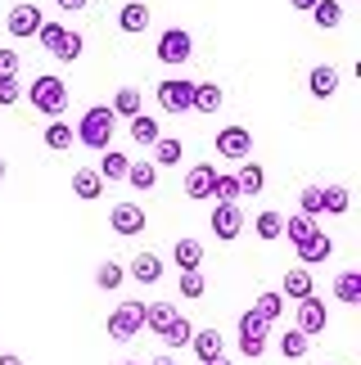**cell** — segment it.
Instances as JSON below:
<instances>
[{
	"label": "cell",
	"instance_id": "6da1fadb",
	"mask_svg": "<svg viewBox=\"0 0 361 365\" xmlns=\"http://www.w3.org/2000/svg\"><path fill=\"white\" fill-rule=\"evenodd\" d=\"M73 135H77V145H86V149H108V145H113V135H118V118H113V108H108V104L86 108V113L77 118Z\"/></svg>",
	"mask_w": 361,
	"mask_h": 365
},
{
	"label": "cell",
	"instance_id": "7a4b0ae2",
	"mask_svg": "<svg viewBox=\"0 0 361 365\" xmlns=\"http://www.w3.org/2000/svg\"><path fill=\"white\" fill-rule=\"evenodd\" d=\"M27 104H32L36 113H46V118H59L63 108H68V86H63V77L36 73V81L27 86Z\"/></svg>",
	"mask_w": 361,
	"mask_h": 365
},
{
	"label": "cell",
	"instance_id": "3957f363",
	"mask_svg": "<svg viewBox=\"0 0 361 365\" xmlns=\"http://www.w3.org/2000/svg\"><path fill=\"white\" fill-rule=\"evenodd\" d=\"M36 41L54 54V59H63V63H77L81 50H86V41H81L73 27H63V23H41L36 27Z\"/></svg>",
	"mask_w": 361,
	"mask_h": 365
},
{
	"label": "cell",
	"instance_id": "277c9868",
	"mask_svg": "<svg viewBox=\"0 0 361 365\" xmlns=\"http://www.w3.org/2000/svg\"><path fill=\"white\" fill-rule=\"evenodd\" d=\"M267 334H271V320H262L258 312H244L240 316V356L262 361L267 356Z\"/></svg>",
	"mask_w": 361,
	"mask_h": 365
},
{
	"label": "cell",
	"instance_id": "5b68a950",
	"mask_svg": "<svg viewBox=\"0 0 361 365\" xmlns=\"http://www.w3.org/2000/svg\"><path fill=\"white\" fill-rule=\"evenodd\" d=\"M141 316H145V302L141 298H127V302H118L113 312H108V339H118V343H131L136 334H141Z\"/></svg>",
	"mask_w": 361,
	"mask_h": 365
},
{
	"label": "cell",
	"instance_id": "8992f818",
	"mask_svg": "<svg viewBox=\"0 0 361 365\" xmlns=\"http://www.w3.org/2000/svg\"><path fill=\"white\" fill-rule=\"evenodd\" d=\"M158 63H168V68H180V63H190V54H194V36L185 32V27H168V32L158 36Z\"/></svg>",
	"mask_w": 361,
	"mask_h": 365
},
{
	"label": "cell",
	"instance_id": "52a82bcc",
	"mask_svg": "<svg viewBox=\"0 0 361 365\" xmlns=\"http://www.w3.org/2000/svg\"><path fill=\"white\" fill-rule=\"evenodd\" d=\"M158 108L163 113H190V100H194V81L185 77H168V81H158Z\"/></svg>",
	"mask_w": 361,
	"mask_h": 365
},
{
	"label": "cell",
	"instance_id": "ba28073f",
	"mask_svg": "<svg viewBox=\"0 0 361 365\" xmlns=\"http://www.w3.org/2000/svg\"><path fill=\"white\" fill-rule=\"evenodd\" d=\"M208 226H213V235L221 244H230V240H240L244 235V212H240V203H221L213 207V217H208Z\"/></svg>",
	"mask_w": 361,
	"mask_h": 365
},
{
	"label": "cell",
	"instance_id": "9c48e42d",
	"mask_svg": "<svg viewBox=\"0 0 361 365\" xmlns=\"http://www.w3.org/2000/svg\"><path fill=\"white\" fill-rule=\"evenodd\" d=\"M213 145H217V153H221V158H230V163H244V158H248V149H253V135H248V126H221Z\"/></svg>",
	"mask_w": 361,
	"mask_h": 365
},
{
	"label": "cell",
	"instance_id": "30bf717a",
	"mask_svg": "<svg viewBox=\"0 0 361 365\" xmlns=\"http://www.w3.org/2000/svg\"><path fill=\"white\" fill-rule=\"evenodd\" d=\"M108 226H113V235H122V240H136V235H145V207L141 203H113Z\"/></svg>",
	"mask_w": 361,
	"mask_h": 365
},
{
	"label": "cell",
	"instance_id": "8fae6325",
	"mask_svg": "<svg viewBox=\"0 0 361 365\" xmlns=\"http://www.w3.org/2000/svg\"><path fill=\"white\" fill-rule=\"evenodd\" d=\"M325 325H330V312H325V302L316 298H302L298 302V316H294V329H302L307 339H316V334H325Z\"/></svg>",
	"mask_w": 361,
	"mask_h": 365
},
{
	"label": "cell",
	"instance_id": "7c38bea8",
	"mask_svg": "<svg viewBox=\"0 0 361 365\" xmlns=\"http://www.w3.org/2000/svg\"><path fill=\"white\" fill-rule=\"evenodd\" d=\"M46 23V14H41L32 0H19V5L9 9V19H5V27H9V36H36V27Z\"/></svg>",
	"mask_w": 361,
	"mask_h": 365
},
{
	"label": "cell",
	"instance_id": "4fadbf2b",
	"mask_svg": "<svg viewBox=\"0 0 361 365\" xmlns=\"http://www.w3.org/2000/svg\"><path fill=\"white\" fill-rule=\"evenodd\" d=\"M213 185H217V167L213 163H194L185 172V199H213Z\"/></svg>",
	"mask_w": 361,
	"mask_h": 365
},
{
	"label": "cell",
	"instance_id": "5bb4252c",
	"mask_svg": "<svg viewBox=\"0 0 361 365\" xmlns=\"http://www.w3.org/2000/svg\"><path fill=\"white\" fill-rule=\"evenodd\" d=\"M149 19H154V14H149L145 0H127V5L118 9V27H122L127 36H141L145 27H149Z\"/></svg>",
	"mask_w": 361,
	"mask_h": 365
},
{
	"label": "cell",
	"instance_id": "9a60e30c",
	"mask_svg": "<svg viewBox=\"0 0 361 365\" xmlns=\"http://www.w3.org/2000/svg\"><path fill=\"white\" fill-rule=\"evenodd\" d=\"M127 275L136 279V284H158V279H163V257H158V252H136L131 266H127Z\"/></svg>",
	"mask_w": 361,
	"mask_h": 365
},
{
	"label": "cell",
	"instance_id": "2e32d148",
	"mask_svg": "<svg viewBox=\"0 0 361 365\" xmlns=\"http://www.w3.org/2000/svg\"><path fill=\"white\" fill-rule=\"evenodd\" d=\"M330 257H335V240H330V235H321V230H316L312 240L298 244V262H302V266H321V262H330Z\"/></svg>",
	"mask_w": 361,
	"mask_h": 365
},
{
	"label": "cell",
	"instance_id": "e0dca14e",
	"mask_svg": "<svg viewBox=\"0 0 361 365\" xmlns=\"http://www.w3.org/2000/svg\"><path fill=\"white\" fill-rule=\"evenodd\" d=\"M73 194L81 203H95L104 194V176L95 172V167H77V172H73Z\"/></svg>",
	"mask_w": 361,
	"mask_h": 365
},
{
	"label": "cell",
	"instance_id": "ac0fdd59",
	"mask_svg": "<svg viewBox=\"0 0 361 365\" xmlns=\"http://www.w3.org/2000/svg\"><path fill=\"white\" fill-rule=\"evenodd\" d=\"M307 91H312V100H335V95H339V73H335L330 63L312 68V77H307Z\"/></svg>",
	"mask_w": 361,
	"mask_h": 365
},
{
	"label": "cell",
	"instance_id": "d6986e66",
	"mask_svg": "<svg viewBox=\"0 0 361 365\" xmlns=\"http://www.w3.org/2000/svg\"><path fill=\"white\" fill-rule=\"evenodd\" d=\"M190 347H194V356H199V361H213V356L226 352V339L217 334V325H208V329H194Z\"/></svg>",
	"mask_w": 361,
	"mask_h": 365
},
{
	"label": "cell",
	"instance_id": "ffe728a7",
	"mask_svg": "<svg viewBox=\"0 0 361 365\" xmlns=\"http://www.w3.org/2000/svg\"><path fill=\"white\" fill-rule=\"evenodd\" d=\"M172 257H176V271H199L203 266V244L194 240V235H185V240H176V248H172Z\"/></svg>",
	"mask_w": 361,
	"mask_h": 365
},
{
	"label": "cell",
	"instance_id": "44dd1931",
	"mask_svg": "<svg viewBox=\"0 0 361 365\" xmlns=\"http://www.w3.org/2000/svg\"><path fill=\"white\" fill-rule=\"evenodd\" d=\"M221 86L217 81H194V100H190V113H217L221 108Z\"/></svg>",
	"mask_w": 361,
	"mask_h": 365
},
{
	"label": "cell",
	"instance_id": "7402d4cb",
	"mask_svg": "<svg viewBox=\"0 0 361 365\" xmlns=\"http://www.w3.org/2000/svg\"><path fill=\"white\" fill-rule=\"evenodd\" d=\"M312 293H316V284H312V271H307V266H294V271H285V293H280V298L302 302V298H312Z\"/></svg>",
	"mask_w": 361,
	"mask_h": 365
},
{
	"label": "cell",
	"instance_id": "603a6c76",
	"mask_svg": "<svg viewBox=\"0 0 361 365\" xmlns=\"http://www.w3.org/2000/svg\"><path fill=\"white\" fill-rule=\"evenodd\" d=\"M352 207L348 185H321V217H343Z\"/></svg>",
	"mask_w": 361,
	"mask_h": 365
},
{
	"label": "cell",
	"instance_id": "cb8c5ba5",
	"mask_svg": "<svg viewBox=\"0 0 361 365\" xmlns=\"http://www.w3.org/2000/svg\"><path fill=\"white\" fill-rule=\"evenodd\" d=\"M172 320H176V307H172V302H145V316H141V325H145V329H154L158 339H163V329H168Z\"/></svg>",
	"mask_w": 361,
	"mask_h": 365
},
{
	"label": "cell",
	"instance_id": "d4e9b609",
	"mask_svg": "<svg viewBox=\"0 0 361 365\" xmlns=\"http://www.w3.org/2000/svg\"><path fill=\"white\" fill-rule=\"evenodd\" d=\"M235 180H240V194H248V199L267 190V172H262L258 163H248V158L240 163V172H235Z\"/></svg>",
	"mask_w": 361,
	"mask_h": 365
},
{
	"label": "cell",
	"instance_id": "484cf974",
	"mask_svg": "<svg viewBox=\"0 0 361 365\" xmlns=\"http://www.w3.org/2000/svg\"><path fill=\"white\" fill-rule=\"evenodd\" d=\"M122 180H127L131 190H145L149 194V190L158 185V167L154 163H127V176H122Z\"/></svg>",
	"mask_w": 361,
	"mask_h": 365
},
{
	"label": "cell",
	"instance_id": "4316f807",
	"mask_svg": "<svg viewBox=\"0 0 361 365\" xmlns=\"http://www.w3.org/2000/svg\"><path fill=\"white\" fill-rule=\"evenodd\" d=\"M307 14H312V23L321 27V32H330V27H339V23H343V5H339V0H316Z\"/></svg>",
	"mask_w": 361,
	"mask_h": 365
},
{
	"label": "cell",
	"instance_id": "83f0119b",
	"mask_svg": "<svg viewBox=\"0 0 361 365\" xmlns=\"http://www.w3.org/2000/svg\"><path fill=\"white\" fill-rule=\"evenodd\" d=\"M127 153H118V149H100V167H95V172H100L104 180H122L127 176Z\"/></svg>",
	"mask_w": 361,
	"mask_h": 365
},
{
	"label": "cell",
	"instance_id": "f1b7e54d",
	"mask_svg": "<svg viewBox=\"0 0 361 365\" xmlns=\"http://www.w3.org/2000/svg\"><path fill=\"white\" fill-rule=\"evenodd\" d=\"M253 230H258L262 244H275V240H285V217H280V212H258Z\"/></svg>",
	"mask_w": 361,
	"mask_h": 365
},
{
	"label": "cell",
	"instance_id": "f546056e",
	"mask_svg": "<svg viewBox=\"0 0 361 365\" xmlns=\"http://www.w3.org/2000/svg\"><path fill=\"white\" fill-rule=\"evenodd\" d=\"M180 135H158L154 140V167H176L180 163Z\"/></svg>",
	"mask_w": 361,
	"mask_h": 365
},
{
	"label": "cell",
	"instance_id": "4dcf8cb0",
	"mask_svg": "<svg viewBox=\"0 0 361 365\" xmlns=\"http://www.w3.org/2000/svg\"><path fill=\"white\" fill-rule=\"evenodd\" d=\"M307 343H312L307 334L289 325V329L280 334V356H285V361H302V356H307Z\"/></svg>",
	"mask_w": 361,
	"mask_h": 365
},
{
	"label": "cell",
	"instance_id": "1f68e13d",
	"mask_svg": "<svg viewBox=\"0 0 361 365\" xmlns=\"http://www.w3.org/2000/svg\"><path fill=\"white\" fill-rule=\"evenodd\" d=\"M335 298L348 302V307H361V271H343L335 279Z\"/></svg>",
	"mask_w": 361,
	"mask_h": 365
},
{
	"label": "cell",
	"instance_id": "d6a6232c",
	"mask_svg": "<svg viewBox=\"0 0 361 365\" xmlns=\"http://www.w3.org/2000/svg\"><path fill=\"white\" fill-rule=\"evenodd\" d=\"M127 126H131V140H136V145H154V140L163 135V131H158V118H149V113L127 118Z\"/></svg>",
	"mask_w": 361,
	"mask_h": 365
},
{
	"label": "cell",
	"instance_id": "836d02e7",
	"mask_svg": "<svg viewBox=\"0 0 361 365\" xmlns=\"http://www.w3.org/2000/svg\"><path fill=\"white\" fill-rule=\"evenodd\" d=\"M127 284V266H118V262H100V271H95V289H104V293H113Z\"/></svg>",
	"mask_w": 361,
	"mask_h": 365
},
{
	"label": "cell",
	"instance_id": "e575fe53",
	"mask_svg": "<svg viewBox=\"0 0 361 365\" xmlns=\"http://www.w3.org/2000/svg\"><path fill=\"white\" fill-rule=\"evenodd\" d=\"M73 126L68 122H59V118H50V126H46V149H54V153H63V149H73Z\"/></svg>",
	"mask_w": 361,
	"mask_h": 365
},
{
	"label": "cell",
	"instance_id": "d590c367",
	"mask_svg": "<svg viewBox=\"0 0 361 365\" xmlns=\"http://www.w3.org/2000/svg\"><path fill=\"white\" fill-rule=\"evenodd\" d=\"M316 230H321V226H316V217H307V212H298V217H289L285 221V235H289V244H302V240H312V235Z\"/></svg>",
	"mask_w": 361,
	"mask_h": 365
},
{
	"label": "cell",
	"instance_id": "8d00e7d4",
	"mask_svg": "<svg viewBox=\"0 0 361 365\" xmlns=\"http://www.w3.org/2000/svg\"><path fill=\"white\" fill-rule=\"evenodd\" d=\"M108 108H113V118H136V113H141V91H136V86H122Z\"/></svg>",
	"mask_w": 361,
	"mask_h": 365
},
{
	"label": "cell",
	"instance_id": "74e56055",
	"mask_svg": "<svg viewBox=\"0 0 361 365\" xmlns=\"http://www.w3.org/2000/svg\"><path fill=\"white\" fill-rule=\"evenodd\" d=\"M190 339H194V325L176 312V320H172L168 329H163V343H168V347H190Z\"/></svg>",
	"mask_w": 361,
	"mask_h": 365
},
{
	"label": "cell",
	"instance_id": "f35d334b",
	"mask_svg": "<svg viewBox=\"0 0 361 365\" xmlns=\"http://www.w3.org/2000/svg\"><path fill=\"white\" fill-rule=\"evenodd\" d=\"M253 312H258L262 320H280V312H285V298H280V293H275V289H267V293H258Z\"/></svg>",
	"mask_w": 361,
	"mask_h": 365
},
{
	"label": "cell",
	"instance_id": "ab89813d",
	"mask_svg": "<svg viewBox=\"0 0 361 365\" xmlns=\"http://www.w3.org/2000/svg\"><path fill=\"white\" fill-rule=\"evenodd\" d=\"M203 293H208V279H203V271H180V298L199 302Z\"/></svg>",
	"mask_w": 361,
	"mask_h": 365
},
{
	"label": "cell",
	"instance_id": "60d3db41",
	"mask_svg": "<svg viewBox=\"0 0 361 365\" xmlns=\"http://www.w3.org/2000/svg\"><path fill=\"white\" fill-rule=\"evenodd\" d=\"M213 199H221V203H240V180H235V176H226V172H217Z\"/></svg>",
	"mask_w": 361,
	"mask_h": 365
},
{
	"label": "cell",
	"instance_id": "b9f144b4",
	"mask_svg": "<svg viewBox=\"0 0 361 365\" xmlns=\"http://www.w3.org/2000/svg\"><path fill=\"white\" fill-rule=\"evenodd\" d=\"M23 100V86H19V77H0V108H14Z\"/></svg>",
	"mask_w": 361,
	"mask_h": 365
},
{
	"label": "cell",
	"instance_id": "7bdbcfd3",
	"mask_svg": "<svg viewBox=\"0 0 361 365\" xmlns=\"http://www.w3.org/2000/svg\"><path fill=\"white\" fill-rule=\"evenodd\" d=\"M298 207L307 217H321V185H307V190H298Z\"/></svg>",
	"mask_w": 361,
	"mask_h": 365
},
{
	"label": "cell",
	"instance_id": "ee69618b",
	"mask_svg": "<svg viewBox=\"0 0 361 365\" xmlns=\"http://www.w3.org/2000/svg\"><path fill=\"white\" fill-rule=\"evenodd\" d=\"M19 63H23L19 50H9V46L0 50V77H19Z\"/></svg>",
	"mask_w": 361,
	"mask_h": 365
},
{
	"label": "cell",
	"instance_id": "f6af8a7d",
	"mask_svg": "<svg viewBox=\"0 0 361 365\" xmlns=\"http://www.w3.org/2000/svg\"><path fill=\"white\" fill-rule=\"evenodd\" d=\"M54 5H59V9H68V14H77V9H86L91 0H54Z\"/></svg>",
	"mask_w": 361,
	"mask_h": 365
},
{
	"label": "cell",
	"instance_id": "bcb514c9",
	"mask_svg": "<svg viewBox=\"0 0 361 365\" xmlns=\"http://www.w3.org/2000/svg\"><path fill=\"white\" fill-rule=\"evenodd\" d=\"M0 365H23V356H14V352H0Z\"/></svg>",
	"mask_w": 361,
	"mask_h": 365
},
{
	"label": "cell",
	"instance_id": "7dc6e473",
	"mask_svg": "<svg viewBox=\"0 0 361 365\" xmlns=\"http://www.w3.org/2000/svg\"><path fill=\"white\" fill-rule=\"evenodd\" d=\"M289 5H294V9H302V14H307V9L316 5V0H289Z\"/></svg>",
	"mask_w": 361,
	"mask_h": 365
},
{
	"label": "cell",
	"instance_id": "c3c4849f",
	"mask_svg": "<svg viewBox=\"0 0 361 365\" xmlns=\"http://www.w3.org/2000/svg\"><path fill=\"white\" fill-rule=\"evenodd\" d=\"M199 365H235V361H226V356H213V361H199Z\"/></svg>",
	"mask_w": 361,
	"mask_h": 365
},
{
	"label": "cell",
	"instance_id": "681fc988",
	"mask_svg": "<svg viewBox=\"0 0 361 365\" xmlns=\"http://www.w3.org/2000/svg\"><path fill=\"white\" fill-rule=\"evenodd\" d=\"M149 365H176L172 356H154V361H149Z\"/></svg>",
	"mask_w": 361,
	"mask_h": 365
},
{
	"label": "cell",
	"instance_id": "f907efd6",
	"mask_svg": "<svg viewBox=\"0 0 361 365\" xmlns=\"http://www.w3.org/2000/svg\"><path fill=\"white\" fill-rule=\"evenodd\" d=\"M5 172H9V167H5V158H0V180H5Z\"/></svg>",
	"mask_w": 361,
	"mask_h": 365
},
{
	"label": "cell",
	"instance_id": "816d5d0a",
	"mask_svg": "<svg viewBox=\"0 0 361 365\" xmlns=\"http://www.w3.org/2000/svg\"><path fill=\"white\" fill-rule=\"evenodd\" d=\"M118 365H145V361H118Z\"/></svg>",
	"mask_w": 361,
	"mask_h": 365
}]
</instances>
